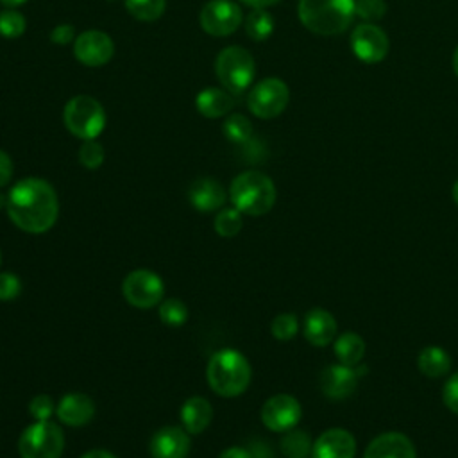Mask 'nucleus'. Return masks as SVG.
I'll return each instance as SVG.
<instances>
[{"label": "nucleus", "instance_id": "20", "mask_svg": "<svg viewBox=\"0 0 458 458\" xmlns=\"http://www.w3.org/2000/svg\"><path fill=\"white\" fill-rule=\"evenodd\" d=\"M188 199L190 204L199 211H215L224 206L225 190L218 181L211 177H200L190 186Z\"/></svg>", "mask_w": 458, "mask_h": 458}, {"label": "nucleus", "instance_id": "35", "mask_svg": "<svg viewBox=\"0 0 458 458\" xmlns=\"http://www.w3.org/2000/svg\"><path fill=\"white\" fill-rule=\"evenodd\" d=\"M29 413L36 420H48L50 415L54 413V403L52 397L47 394H39L30 399L29 403Z\"/></svg>", "mask_w": 458, "mask_h": 458}, {"label": "nucleus", "instance_id": "44", "mask_svg": "<svg viewBox=\"0 0 458 458\" xmlns=\"http://www.w3.org/2000/svg\"><path fill=\"white\" fill-rule=\"evenodd\" d=\"M453 70H454V73H456V77H458V47H456L454 55H453Z\"/></svg>", "mask_w": 458, "mask_h": 458}, {"label": "nucleus", "instance_id": "33", "mask_svg": "<svg viewBox=\"0 0 458 458\" xmlns=\"http://www.w3.org/2000/svg\"><path fill=\"white\" fill-rule=\"evenodd\" d=\"M104 157H106L104 147L97 140L82 141V145L79 148V161L84 168H88V170L98 168L104 163Z\"/></svg>", "mask_w": 458, "mask_h": 458}, {"label": "nucleus", "instance_id": "21", "mask_svg": "<svg viewBox=\"0 0 458 458\" xmlns=\"http://www.w3.org/2000/svg\"><path fill=\"white\" fill-rule=\"evenodd\" d=\"M211 417H213V408L209 401L200 395H193L186 399L184 404L181 406V422L190 435L202 433L209 426Z\"/></svg>", "mask_w": 458, "mask_h": 458}, {"label": "nucleus", "instance_id": "45", "mask_svg": "<svg viewBox=\"0 0 458 458\" xmlns=\"http://www.w3.org/2000/svg\"><path fill=\"white\" fill-rule=\"evenodd\" d=\"M453 200L458 204V179H456V182L453 184Z\"/></svg>", "mask_w": 458, "mask_h": 458}, {"label": "nucleus", "instance_id": "15", "mask_svg": "<svg viewBox=\"0 0 458 458\" xmlns=\"http://www.w3.org/2000/svg\"><path fill=\"white\" fill-rule=\"evenodd\" d=\"M356 440L342 428L324 431L311 447V458H354Z\"/></svg>", "mask_w": 458, "mask_h": 458}, {"label": "nucleus", "instance_id": "5", "mask_svg": "<svg viewBox=\"0 0 458 458\" xmlns=\"http://www.w3.org/2000/svg\"><path fill=\"white\" fill-rule=\"evenodd\" d=\"M63 122L66 129L82 141L97 140L106 127V111L97 98L75 95L63 109Z\"/></svg>", "mask_w": 458, "mask_h": 458}, {"label": "nucleus", "instance_id": "26", "mask_svg": "<svg viewBox=\"0 0 458 458\" xmlns=\"http://www.w3.org/2000/svg\"><path fill=\"white\" fill-rule=\"evenodd\" d=\"M279 445L286 458H308L313 447L310 435L302 429H288Z\"/></svg>", "mask_w": 458, "mask_h": 458}, {"label": "nucleus", "instance_id": "22", "mask_svg": "<svg viewBox=\"0 0 458 458\" xmlns=\"http://www.w3.org/2000/svg\"><path fill=\"white\" fill-rule=\"evenodd\" d=\"M195 106L199 113L206 118H222L227 116L234 106L233 95L220 88H206L199 91L195 98Z\"/></svg>", "mask_w": 458, "mask_h": 458}, {"label": "nucleus", "instance_id": "47", "mask_svg": "<svg viewBox=\"0 0 458 458\" xmlns=\"http://www.w3.org/2000/svg\"><path fill=\"white\" fill-rule=\"evenodd\" d=\"M0 263H2V250H0Z\"/></svg>", "mask_w": 458, "mask_h": 458}, {"label": "nucleus", "instance_id": "1", "mask_svg": "<svg viewBox=\"0 0 458 458\" xmlns=\"http://www.w3.org/2000/svg\"><path fill=\"white\" fill-rule=\"evenodd\" d=\"M5 209L18 229L39 234L55 224L59 200L50 182L39 177H25L9 190Z\"/></svg>", "mask_w": 458, "mask_h": 458}, {"label": "nucleus", "instance_id": "39", "mask_svg": "<svg viewBox=\"0 0 458 458\" xmlns=\"http://www.w3.org/2000/svg\"><path fill=\"white\" fill-rule=\"evenodd\" d=\"M13 177V161L7 152L0 150V188L5 186Z\"/></svg>", "mask_w": 458, "mask_h": 458}, {"label": "nucleus", "instance_id": "13", "mask_svg": "<svg viewBox=\"0 0 458 458\" xmlns=\"http://www.w3.org/2000/svg\"><path fill=\"white\" fill-rule=\"evenodd\" d=\"M354 55L369 64L379 63L388 54V36L374 23H361L351 34Z\"/></svg>", "mask_w": 458, "mask_h": 458}, {"label": "nucleus", "instance_id": "4", "mask_svg": "<svg viewBox=\"0 0 458 458\" xmlns=\"http://www.w3.org/2000/svg\"><path fill=\"white\" fill-rule=\"evenodd\" d=\"M354 2L356 0H299V20L315 34H340L354 18Z\"/></svg>", "mask_w": 458, "mask_h": 458}, {"label": "nucleus", "instance_id": "36", "mask_svg": "<svg viewBox=\"0 0 458 458\" xmlns=\"http://www.w3.org/2000/svg\"><path fill=\"white\" fill-rule=\"evenodd\" d=\"M21 292V281L13 272L0 274V301H13Z\"/></svg>", "mask_w": 458, "mask_h": 458}, {"label": "nucleus", "instance_id": "8", "mask_svg": "<svg viewBox=\"0 0 458 458\" xmlns=\"http://www.w3.org/2000/svg\"><path fill=\"white\" fill-rule=\"evenodd\" d=\"M288 100H290L288 86L277 77H268L259 81L250 89L247 106L254 116L268 120V118L279 116L286 109Z\"/></svg>", "mask_w": 458, "mask_h": 458}, {"label": "nucleus", "instance_id": "16", "mask_svg": "<svg viewBox=\"0 0 458 458\" xmlns=\"http://www.w3.org/2000/svg\"><path fill=\"white\" fill-rule=\"evenodd\" d=\"M360 374L347 365H329L320 374V388L329 399H345L358 386Z\"/></svg>", "mask_w": 458, "mask_h": 458}, {"label": "nucleus", "instance_id": "42", "mask_svg": "<svg viewBox=\"0 0 458 458\" xmlns=\"http://www.w3.org/2000/svg\"><path fill=\"white\" fill-rule=\"evenodd\" d=\"M81 458H116V456L106 449H91V451H86Z\"/></svg>", "mask_w": 458, "mask_h": 458}, {"label": "nucleus", "instance_id": "12", "mask_svg": "<svg viewBox=\"0 0 458 458\" xmlns=\"http://www.w3.org/2000/svg\"><path fill=\"white\" fill-rule=\"evenodd\" d=\"M302 417L299 401L288 394H276L265 401L261 420L270 431H288L297 426Z\"/></svg>", "mask_w": 458, "mask_h": 458}, {"label": "nucleus", "instance_id": "37", "mask_svg": "<svg viewBox=\"0 0 458 458\" xmlns=\"http://www.w3.org/2000/svg\"><path fill=\"white\" fill-rule=\"evenodd\" d=\"M442 401L444 404L458 415V372H454L442 388Z\"/></svg>", "mask_w": 458, "mask_h": 458}, {"label": "nucleus", "instance_id": "25", "mask_svg": "<svg viewBox=\"0 0 458 458\" xmlns=\"http://www.w3.org/2000/svg\"><path fill=\"white\" fill-rule=\"evenodd\" d=\"M245 32L254 41H265L274 32V18L267 9H252V13L247 14L243 20Z\"/></svg>", "mask_w": 458, "mask_h": 458}, {"label": "nucleus", "instance_id": "40", "mask_svg": "<svg viewBox=\"0 0 458 458\" xmlns=\"http://www.w3.org/2000/svg\"><path fill=\"white\" fill-rule=\"evenodd\" d=\"M218 458H252V453L245 447H240V445H233V447H227L224 449Z\"/></svg>", "mask_w": 458, "mask_h": 458}, {"label": "nucleus", "instance_id": "43", "mask_svg": "<svg viewBox=\"0 0 458 458\" xmlns=\"http://www.w3.org/2000/svg\"><path fill=\"white\" fill-rule=\"evenodd\" d=\"M4 5H7V7H18V5H23L27 0H0Z\"/></svg>", "mask_w": 458, "mask_h": 458}, {"label": "nucleus", "instance_id": "10", "mask_svg": "<svg viewBox=\"0 0 458 458\" xmlns=\"http://www.w3.org/2000/svg\"><path fill=\"white\" fill-rule=\"evenodd\" d=\"M204 32L222 38L233 34L243 21L240 5L233 0H209L199 16Z\"/></svg>", "mask_w": 458, "mask_h": 458}, {"label": "nucleus", "instance_id": "30", "mask_svg": "<svg viewBox=\"0 0 458 458\" xmlns=\"http://www.w3.org/2000/svg\"><path fill=\"white\" fill-rule=\"evenodd\" d=\"M159 318L166 326L179 327L188 320V308L179 299H165L159 302Z\"/></svg>", "mask_w": 458, "mask_h": 458}, {"label": "nucleus", "instance_id": "24", "mask_svg": "<svg viewBox=\"0 0 458 458\" xmlns=\"http://www.w3.org/2000/svg\"><path fill=\"white\" fill-rule=\"evenodd\" d=\"M335 354L342 365L354 367L365 354V342L358 333H342L335 342Z\"/></svg>", "mask_w": 458, "mask_h": 458}, {"label": "nucleus", "instance_id": "38", "mask_svg": "<svg viewBox=\"0 0 458 458\" xmlns=\"http://www.w3.org/2000/svg\"><path fill=\"white\" fill-rule=\"evenodd\" d=\"M50 39L55 45H68V43L75 41V29H73V25H70V23L55 25L52 29V32H50Z\"/></svg>", "mask_w": 458, "mask_h": 458}, {"label": "nucleus", "instance_id": "18", "mask_svg": "<svg viewBox=\"0 0 458 458\" xmlns=\"http://www.w3.org/2000/svg\"><path fill=\"white\" fill-rule=\"evenodd\" d=\"M55 413L64 426H86L95 415V403L89 395L82 392H70L64 397H61Z\"/></svg>", "mask_w": 458, "mask_h": 458}, {"label": "nucleus", "instance_id": "14", "mask_svg": "<svg viewBox=\"0 0 458 458\" xmlns=\"http://www.w3.org/2000/svg\"><path fill=\"white\" fill-rule=\"evenodd\" d=\"M190 433L179 426H165L154 433L148 444L152 458H186L190 453Z\"/></svg>", "mask_w": 458, "mask_h": 458}, {"label": "nucleus", "instance_id": "17", "mask_svg": "<svg viewBox=\"0 0 458 458\" xmlns=\"http://www.w3.org/2000/svg\"><path fill=\"white\" fill-rule=\"evenodd\" d=\"M363 458H417L411 440L399 431L377 435L365 449Z\"/></svg>", "mask_w": 458, "mask_h": 458}, {"label": "nucleus", "instance_id": "48", "mask_svg": "<svg viewBox=\"0 0 458 458\" xmlns=\"http://www.w3.org/2000/svg\"><path fill=\"white\" fill-rule=\"evenodd\" d=\"M107 2H114V0H107Z\"/></svg>", "mask_w": 458, "mask_h": 458}, {"label": "nucleus", "instance_id": "27", "mask_svg": "<svg viewBox=\"0 0 458 458\" xmlns=\"http://www.w3.org/2000/svg\"><path fill=\"white\" fill-rule=\"evenodd\" d=\"M222 132L233 143H247L252 136V123L247 116L240 113L227 114L222 123Z\"/></svg>", "mask_w": 458, "mask_h": 458}, {"label": "nucleus", "instance_id": "9", "mask_svg": "<svg viewBox=\"0 0 458 458\" xmlns=\"http://www.w3.org/2000/svg\"><path fill=\"white\" fill-rule=\"evenodd\" d=\"M122 293L125 301L140 310H148L163 301L165 284L161 277L147 268H138L127 274L122 283Z\"/></svg>", "mask_w": 458, "mask_h": 458}, {"label": "nucleus", "instance_id": "11", "mask_svg": "<svg viewBox=\"0 0 458 458\" xmlns=\"http://www.w3.org/2000/svg\"><path fill=\"white\" fill-rule=\"evenodd\" d=\"M114 54V43L111 36L102 30L89 29L81 32L73 41V55L86 66H104Z\"/></svg>", "mask_w": 458, "mask_h": 458}, {"label": "nucleus", "instance_id": "41", "mask_svg": "<svg viewBox=\"0 0 458 458\" xmlns=\"http://www.w3.org/2000/svg\"><path fill=\"white\" fill-rule=\"evenodd\" d=\"M240 2L252 7V9H267L270 5H276L281 0H240Z\"/></svg>", "mask_w": 458, "mask_h": 458}, {"label": "nucleus", "instance_id": "34", "mask_svg": "<svg viewBox=\"0 0 458 458\" xmlns=\"http://www.w3.org/2000/svg\"><path fill=\"white\" fill-rule=\"evenodd\" d=\"M386 13L385 0H356L354 2V14H358L365 23H374L383 18Z\"/></svg>", "mask_w": 458, "mask_h": 458}, {"label": "nucleus", "instance_id": "2", "mask_svg": "<svg viewBox=\"0 0 458 458\" xmlns=\"http://www.w3.org/2000/svg\"><path fill=\"white\" fill-rule=\"evenodd\" d=\"M250 365L236 349L216 351L206 369V379L211 390L222 397H236L243 394L250 383Z\"/></svg>", "mask_w": 458, "mask_h": 458}, {"label": "nucleus", "instance_id": "7", "mask_svg": "<svg viewBox=\"0 0 458 458\" xmlns=\"http://www.w3.org/2000/svg\"><path fill=\"white\" fill-rule=\"evenodd\" d=\"M63 449V429L52 420H36L23 429L18 440L21 458H61Z\"/></svg>", "mask_w": 458, "mask_h": 458}, {"label": "nucleus", "instance_id": "31", "mask_svg": "<svg viewBox=\"0 0 458 458\" xmlns=\"http://www.w3.org/2000/svg\"><path fill=\"white\" fill-rule=\"evenodd\" d=\"M27 21L16 9H5L0 13V36L7 39L20 38L25 32Z\"/></svg>", "mask_w": 458, "mask_h": 458}, {"label": "nucleus", "instance_id": "28", "mask_svg": "<svg viewBox=\"0 0 458 458\" xmlns=\"http://www.w3.org/2000/svg\"><path fill=\"white\" fill-rule=\"evenodd\" d=\"M127 11L141 21H154L161 18L166 7V0H123Z\"/></svg>", "mask_w": 458, "mask_h": 458}, {"label": "nucleus", "instance_id": "32", "mask_svg": "<svg viewBox=\"0 0 458 458\" xmlns=\"http://www.w3.org/2000/svg\"><path fill=\"white\" fill-rule=\"evenodd\" d=\"M270 331L276 340H281V342L292 340L299 331V320L293 313H281L272 320Z\"/></svg>", "mask_w": 458, "mask_h": 458}, {"label": "nucleus", "instance_id": "3", "mask_svg": "<svg viewBox=\"0 0 458 458\" xmlns=\"http://www.w3.org/2000/svg\"><path fill=\"white\" fill-rule=\"evenodd\" d=\"M276 186L268 175L258 170H247L236 175L229 186L233 206L245 215L259 216L276 204Z\"/></svg>", "mask_w": 458, "mask_h": 458}, {"label": "nucleus", "instance_id": "23", "mask_svg": "<svg viewBox=\"0 0 458 458\" xmlns=\"http://www.w3.org/2000/svg\"><path fill=\"white\" fill-rule=\"evenodd\" d=\"M417 367L426 377H442L451 370V356L437 345L424 347L417 358Z\"/></svg>", "mask_w": 458, "mask_h": 458}, {"label": "nucleus", "instance_id": "6", "mask_svg": "<svg viewBox=\"0 0 458 458\" xmlns=\"http://www.w3.org/2000/svg\"><path fill=\"white\" fill-rule=\"evenodd\" d=\"M215 72L229 93H243L254 81L256 64L252 54L243 47H225L218 52Z\"/></svg>", "mask_w": 458, "mask_h": 458}, {"label": "nucleus", "instance_id": "29", "mask_svg": "<svg viewBox=\"0 0 458 458\" xmlns=\"http://www.w3.org/2000/svg\"><path fill=\"white\" fill-rule=\"evenodd\" d=\"M243 220L242 213L236 208L220 209L215 216V231L224 238H233L242 231Z\"/></svg>", "mask_w": 458, "mask_h": 458}, {"label": "nucleus", "instance_id": "46", "mask_svg": "<svg viewBox=\"0 0 458 458\" xmlns=\"http://www.w3.org/2000/svg\"><path fill=\"white\" fill-rule=\"evenodd\" d=\"M5 204H7V195H4V193L0 191V209L5 208Z\"/></svg>", "mask_w": 458, "mask_h": 458}, {"label": "nucleus", "instance_id": "19", "mask_svg": "<svg viewBox=\"0 0 458 458\" xmlns=\"http://www.w3.org/2000/svg\"><path fill=\"white\" fill-rule=\"evenodd\" d=\"M302 333L311 345L324 347L336 336V320L324 308H313L304 317Z\"/></svg>", "mask_w": 458, "mask_h": 458}]
</instances>
